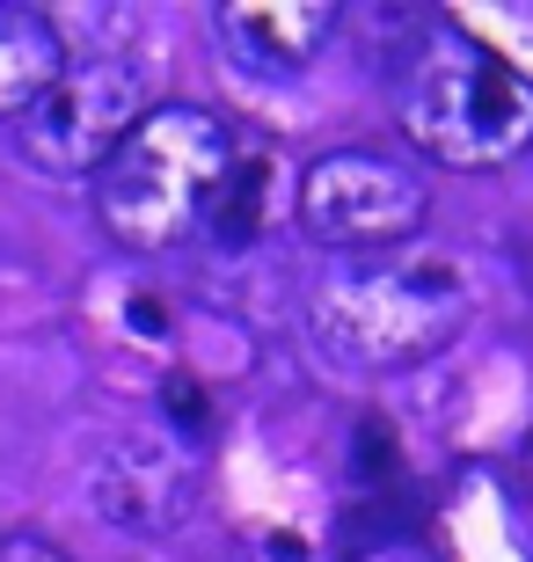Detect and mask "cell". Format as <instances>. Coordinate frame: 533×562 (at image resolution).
Listing matches in <instances>:
<instances>
[{
  "label": "cell",
  "mask_w": 533,
  "mask_h": 562,
  "mask_svg": "<svg viewBox=\"0 0 533 562\" xmlns=\"http://www.w3.org/2000/svg\"><path fill=\"white\" fill-rule=\"evenodd\" d=\"M475 314V278L438 249L351 256L308 292V336L336 366L395 373L417 358H438Z\"/></svg>",
  "instance_id": "6da1fadb"
},
{
  "label": "cell",
  "mask_w": 533,
  "mask_h": 562,
  "mask_svg": "<svg viewBox=\"0 0 533 562\" xmlns=\"http://www.w3.org/2000/svg\"><path fill=\"white\" fill-rule=\"evenodd\" d=\"M234 176V139L206 103H154L132 139L96 168V220L118 249L162 256L206 227L220 183Z\"/></svg>",
  "instance_id": "7a4b0ae2"
},
{
  "label": "cell",
  "mask_w": 533,
  "mask_h": 562,
  "mask_svg": "<svg viewBox=\"0 0 533 562\" xmlns=\"http://www.w3.org/2000/svg\"><path fill=\"white\" fill-rule=\"evenodd\" d=\"M395 110L417 154L446 168H497L533 146V81L460 30H431L417 44Z\"/></svg>",
  "instance_id": "3957f363"
},
{
  "label": "cell",
  "mask_w": 533,
  "mask_h": 562,
  "mask_svg": "<svg viewBox=\"0 0 533 562\" xmlns=\"http://www.w3.org/2000/svg\"><path fill=\"white\" fill-rule=\"evenodd\" d=\"M431 212V183L410 161L373 154V146H336L300 176V227L336 256H388L417 241Z\"/></svg>",
  "instance_id": "277c9868"
},
{
  "label": "cell",
  "mask_w": 533,
  "mask_h": 562,
  "mask_svg": "<svg viewBox=\"0 0 533 562\" xmlns=\"http://www.w3.org/2000/svg\"><path fill=\"white\" fill-rule=\"evenodd\" d=\"M140 117H146L140 66L118 52H88V59H66V74L30 103V117L15 125V146L52 176H96L132 139Z\"/></svg>",
  "instance_id": "5b68a950"
},
{
  "label": "cell",
  "mask_w": 533,
  "mask_h": 562,
  "mask_svg": "<svg viewBox=\"0 0 533 562\" xmlns=\"http://www.w3.org/2000/svg\"><path fill=\"white\" fill-rule=\"evenodd\" d=\"M88 497L118 533L132 541H168L184 533V519L198 512V460H190L184 438H154V431H124L103 460H96V482Z\"/></svg>",
  "instance_id": "8992f818"
},
{
  "label": "cell",
  "mask_w": 533,
  "mask_h": 562,
  "mask_svg": "<svg viewBox=\"0 0 533 562\" xmlns=\"http://www.w3.org/2000/svg\"><path fill=\"white\" fill-rule=\"evenodd\" d=\"M336 0H226L212 8V30L248 74H300L336 37Z\"/></svg>",
  "instance_id": "52a82bcc"
},
{
  "label": "cell",
  "mask_w": 533,
  "mask_h": 562,
  "mask_svg": "<svg viewBox=\"0 0 533 562\" xmlns=\"http://www.w3.org/2000/svg\"><path fill=\"white\" fill-rule=\"evenodd\" d=\"M66 74V37L44 8L0 0V125H22L30 103Z\"/></svg>",
  "instance_id": "ba28073f"
},
{
  "label": "cell",
  "mask_w": 533,
  "mask_h": 562,
  "mask_svg": "<svg viewBox=\"0 0 533 562\" xmlns=\"http://www.w3.org/2000/svg\"><path fill=\"white\" fill-rule=\"evenodd\" d=\"M264 205H270V161H234V176L220 183V198L206 212V234L220 249H248L264 227Z\"/></svg>",
  "instance_id": "9c48e42d"
},
{
  "label": "cell",
  "mask_w": 533,
  "mask_h": 562,
  "mask_svg": "<svg viewBox=\"0 0 533 562\" xmlns=\"http://www.w3.org/2000/svg\"><path fill=\"white\" fill-rule=\"evenodd\" d=\"M162 402H168V424H176L184 438H206V431H212V417H206V395H198V380H184V373H176V380L162 387Z\"/></svg>",
  "instance_id": "30bf717a"
},
{
  "label": "cell",
  "mask_w": 533,
  "mask_h": 562,
  "mask_svg": "<svg viewBox=\"0 0 533 562\" xmlns=\"http://www.w3.org/2000/svg\"><path fill=\"white\" fill-rule=\"evenodd\" d=\"M0 562H74L52 533H0Z\"/></svg>",
  "instance_id": "8fae6325"
},
{
  "label": "cell",
  "mask_w": 533,
  "mask_h": 562,
  "mask_svg": "<svg viewBox=\"0 0 533 562\" xmlns=\"http://www.w3.org/2000/svg\"><path fill=\"white\" fill-rule=\"evenodd\" d=\"M358 453H366V468H358V475H366V482H388L395 453H388V431H380V424H366V431H358Z\"/></svg>",
  "instance_id": "7c38bea8"
},
{
  "label": "cell",
  "mask_w": 533,
  "mask_h": 562,
  "mask_svg": "<svg viewBox=\"0 0 533 562\" xmlns=\"http://www.w3.org/2000/svg\"><path fill=\"white\" fill-rule=\"evenodd\" d=\"M526 497H533V438H526Z\"/></svg>",
  "instance_id": "4fadbf2b"
}]
</instances>
